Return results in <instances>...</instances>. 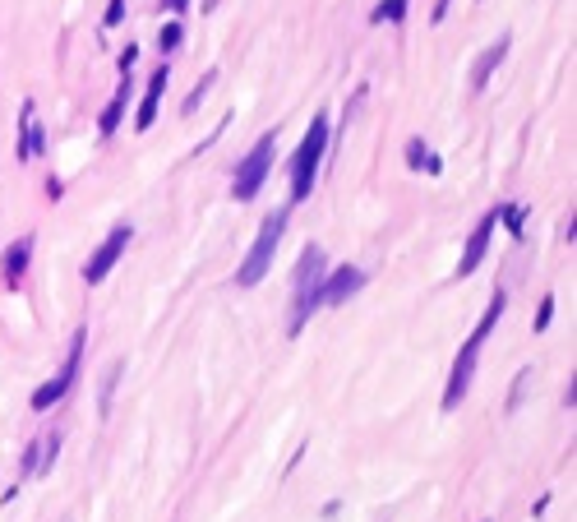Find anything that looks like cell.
<instances>
[{
  "label": "cell",
  "mask_w": 577,
  "mask_h": 522,
  "mask_svg": "<svg viewBox=\"0 0 577 522\" xmlns=\"http://www.w3.org/2000/svg\"><path fill=\"white\" fill-rule=\"evenodd\" d=\"M19 125H24V139H19V158H37V153H47V134H42V125H37V111L33 102H24V116H19Z\"/></svg>",
  "instance_id": "cell-14"
},
{
  "label": "cell",
  "mask_w": 577,
  "mask_h": 522,
  "mask_svg": "<svg viewBox=\"0 0 577 522\" xmlns=\"http://www.w3.org/2000/svg\"><path fill=\"white\" fill-rule=\"evenodd\" d=\"M508 42H513V37H499L494 47H485L481 56H476V65H471V93H485V84H490V74L499 70V65H504Z\"/></svg>",
  "instance_id": "cell-13"
},
{
  "label": "cell",
  "mask_w": 577,
  "mask_h": 522,
  "mask_svg": "<svg viewBox=\"0 0 577 522\" xmlns=\"http://www.w3.org/2000/svg\"><path fill=\"white\" fill-rule=\"evenodd\" d=\"M217 5H222V0H204V5H199V10H217Z\"/></svg>",
  "instance_id": "cell-27"
},
{
  "label": "cell",
  "mask_w": 577,
  "mask_h": 522,
  "mask_svg": "<svg viewBox=\"0 0 577 522\" xmlns=\"http://www.w3.org/2000/svg\"><path fill=\"white\" fill-rule=\"evenodd\" d=\"M121 19H125V0H111V5H107V19H102V24H107V28H116V24H121Z\"/></svg>",
  "instance_id": "cell-23"
},
{
  "label": "cell",
  "mask_w": 577,
  "mask_h": 522,
  "mask_svg": "<svg viewBox=\"0 0 577 522\" xmlns=\"http://www.w3.org/2000/svg\"><path fill=\"white\" fill-rule=\"evenodd\" d=\"M28 264H33V236H19V241L5 245V255H0V278L5 287H19L28 278Z\"/></svg>",
  "instance_id": "cell-10"
},
{
  "label": "cell",
  "mask_w": 577,
  "mask_h": 522,
  "mask_svg": "<svg viewBox=\"0 0 577 522\" xmlns=\"http://www.w3.org/2000/svg\"><path fill=\"white\" fill-rule=\"evenodd\" d=\"M84 347H88V328H79V333L70 338V352H65V365L47 379V384H42V389L33 393V412H51L56 402L70 398V389L79 384V370H84Z\"/></svg>",
  "instance_id": "cell-6"
},
{
  "label": "cell",
  "mask_w": 577,
  "mask_h": 522,
  "mask_svg": "<svg viewBox=\"0 0 577 522\" xmlns=\"http://www.w3.org/2000/svg\"><path fill=\"white\" fill-rule=\"evenodd\" d=\"M564 407H568V412L577 407V379H568V389H564Z\"/></svg>",
  "instance_id": "cell-24"
},
{
  "label": "cell",
  "mask_w": 577,
  "mask_h": 522,
  "mask_svg": "<svg viewBox=\"0 0 577 522\" xmlns=\"http://www.w3.org/2000/svg\"><path fill=\"white\" fill-rule=\"evenodd\" d=\"M61 522H74V518H61Z\"/></svg>",
  "instance_id": "cell-28"
},
{
  "label": "cell",
  "mask_w": 577,
  "mask_h": 522,
  "mask_svg": "<svg viewBox=\"0 0 577 522\" xmlns=\"http://www.w3.org/2000/svg\"><path fill=\"white\" fill-rule=\"evenodd\" d=\"M559 241H564V245H573V241H577V218H573V213H568V218L559 222Z\"/></svg>",
  "instance_id": "cell-22"
},
{
  "label": "cell",
  "mask_w": 577,
  "mask_h": 522,
  "mask_svg": "<svg viewBox=\"0 0 577 522\" xmlns=\"http://www.w3.org/2000/svg\"><path fill=\"white\" fill-rule=\"evenodd\" d=\"M162 5H167L171 14H185V10H190V0H162Z\"/></svg>",
  "instance_id": "cell-26"
},
{
  "label": "cell",
  "mask_w": 577,
  "mask_h": 522,
  "mask_svg": "<svg viewBox=\"0 0 577 522\" xmlns=\"http://www.w3.org/2000/svg\"><path fill=\"white\" fill-rule=\"evenodd\" d=\"M130 88H134V79H130V70H125L121 88L111 93V102H107V107H102V116H97V134H102V139H111V134L121 130V121H125V107H130Z\"/></svg>",
  "instance_id": "cell-12"
},
{
  "label": "cell",
  "mask_w": 577,
  "mask_h": 522,
  "mask_svg": "<svg viewBox=\"0 0 577 522\" xmlns=\"http://www.w3.org/2000/svg\"><path fill=\"white\" fill-rule=\"evenodd\" d=\"M370 19H374V24H402V19H407V0H384Z\"/></svg>",
  "instance_id": "cell-16"
},
{
  "label": "cell",
  "mask_w": 577,
  "mask_h": 522,
  "mask_svg": "<svg viewBox=\"0 0 577 522\" xmlns=\"http://www.w3.org/2000/svg\"><path fill=\"white\" fill-rule=\"evenodd\" d=\"M61 195H65V185L51 176V181H47V199H61Z\"/></svg>",
  "instance_id": "cell-25"
},
{
  "label": "cell",
  "mask_w": 577,
  "mask_h": 522,
  "mask_svg": "<svg viewBox=\"0 0 577 522\" xmlns=\"http://www.w3.org/2000/svg\"><path fill=\"white\" fill-rule=\"evenodd\" d=\"M550 319H554V296H545L541 310H536V333H541V328H550Z\"/></svg>",
  "instance_id": "cell-21"
},
{
  "label": "cell",
  "mask_w": 577,
  "mask_h": 522,
  "mask_svg": "<svg viewBox=\"0 0 577 522\" xmlns=\"http://www.w3.org/2000/svg\"><path fill=\"white\" fill-rule=\"evenodd\" d=\"M213 79H217V74L208 70L204 79H199V84H194L190 93H185V102H181V111H185V116H190V111H199V102H204V98H208V88H213Z\"/></svg>",
  "instance_id": "cell-18"
},
{
  "label": "cell",
  "mask_w": 577,
  "mask_h": 522,
  "mask_svg": "<svg viewBox=\"0 0 577 522\" xmlns=\"http://www.w3.org/2000/svg\"><path fill=\"white\" fill-rule=\"evenodd\" d=\"M273 158H277V130L259 134V144L245 153L241 162H236V176H231V195L241 199V204H250L259 190H264L268 171H273Z\"/></svg>",
  "instance_id": "cell-5"
},
{
  "label": "cell",
  "mask_w": 577,
  "mask_h": 522,
  "mask_svg": "<svg viewBox=\"0 0 577 522\" xmlns=\"http://www.w3.org/2000/svg\"><path fill=\"white\" fill-rule=\"evenodd\" d=\"M287 222H291V208H273V213L259 222V236H254L250 255H245V264L236 268V287H259V282L268 278L277 245H282V236H287Z\"/></svg>",
  "instance_id": "cell-4"
},
{
  "label": "cell",
  "mask_w": 577,
  "mask_h": 522,
  "mask_svg": "<svg viewBox=\"0 0 577 522\" xmlns=\"http://www.w3.org/2000/svg\"><path fill=\"white\" fill-rule=\"evenodd\" d=\"M328 158V116H314L310 130H305V139L296 144V153H291V204H305V199L314 195V181H319V167H324Z\"/></svg>",
  "instance_id": "cell-2"
},
{
  "label": "cell",
  "mask_w": 577,
  "mask_h": 522,
  "mask_svg": "<svg viewBox=\"0 0 577 522\" xmlns=\"http://www.w3.org/2000/svg\"><path fill=\"white\" fill-rule=\"evenodd\" d=\"M328 273V255L324 245H305L301 259H296V296H291V333H301L305 324H310V315L324 305V296H319V282H324Z\"/></svg>",
  "instance_id": "cell-3"
},
{
  "label": "cell",
  "mask_w": 577,
  "mask_h": 522,
  "mask_svg": "<svg viewBox=\"0 0 577 522\" xmlns=\"http://www.w3.org/2000/svg\"><path fill=\"white\" fill-rule=\"evenodd\" d=\"M504 310H508V296L494 292V301L485 305L481 324L471 328V338L457 347V361H453V370H448V384H444V412H457V402L467 398L471 375H476V365H481V347H485V338L494 333V324L504 319Z\"/></svg>",
  "instance_id": "cell-1"
},
{
  "label": "cell",
  "mask_w": 577,
  "mask_h": 522,
  "mask_svg": "<svg viewBox=\"0 0 577 522\" xmlns=\"http://www.w3.org/2000/svg\"><path fill=\"white\" fill-rule=\"evenodd\" d=\"M121 370H125V365L116 361L107 370V379H102V412H111V393H116V379H121Z\"/></svg>",
  "instance_id": "cell-20"
},
{
  "label": "cell",
  "mask_w": 577,
  "mask_h": 522,
  "mask_svg": "<svg viewBox=\"0 0 577 522\" xmlns=\"http://www.w3.org/2000/svg\"><path fill=\"white\" fill-rule=\"evenodd\" d=\"M365 287V268L356 264H342L333 268V273H324V282H319V296H324V305H347L351 296Z\"/></svg>",
  "instance_id": "cell-9"
},
{
  "label": "cell",
  "mask_w": 577,
  "mask_h": 522,
  "mask_svg": "<svg viewBox=\"0 0 577 522\" xmlns=\"http://www.w3.org/2000/svg\"><path fill=\"white\" fill-rule=\"evenodd\" d=\"M167 65H157L153 70V79H148V93H144V102H139V116H134V130H153V121H157V111H162V93H167Z\"/></svg>",
  "instance_id": "cell-11"
},
{
  "label": "cell",
  "mask_w": 577,
  "mask_h": 522,
  "mask_svg": "<svg viewBox=\"0 0 577 522\" xmlns=\"http://www.w3.org/2000/svg\"><path fill=\"white\" fill-rule=\"evenodd\" d=\"M130 241H134V227H130V222H116V227L107 231V241L97 245L93 255H88V264H84V282H88V287H93V282H107V273L125 259Z\"/></svg>",
  "instance_id": "cell-7"
},
{
  "label": "cell",
  "mask_w": 577,
  "mask_h": 522,
  "mask_svg": "<svg viewBox=\"0 0 577 522\" xmlns=\"http://www.w3.org/2000/svg\"><path fill=\"white\" fill-rule=\"evenodd\" d=\"M181 42H185V24H181V19H171V24L162 28V37H157V51H162V56H171Z\"/></svg>",
  "instance_id": "cell-17"
},
{
  "label": "cell",
  "mask_w": 577,
  "mask_h": 522,
  "mask_svg": "<svg viewBox=\"0 0 577 522\" xmlns=\"http://www.w3.org/2000/svg\"><path fill=\"white\" fill-rule=\"evenodd\" d=\"M494 227H499V208H490V213H485V218L471 227L467 245H462V259H457V278H471V273L485 264V250H490Z\"/></svg>",
  "instance_id": "cell-8"
},
{
  "label": "cell",
  "mask_w": 577,
  "mask_h": 522,
  "mask_svg": "<svg viewBox=\"0 0 577 522\" xmlns=\"http://www.w3.org/2000/svg\"><path fill=\"white\" fill-rule=\"evenodd\" d=\"M527 384H531V370H517L513 389H508V412H517V407H522V393H527Z\"/></svg>",
  "instance_id": "cell-19"
},
{
  "label": "cell",
  "mask_w": 577,
  "mask_h": 522,
  "mask_svg": "<svg viewBox=\"0 0 577 522\" xmlns=\"http://www.w3.org/2000/svg\"><path fill=\"white\" fill-rule=\"evenodd\" d=\"M407 167L411 171H425V176H439V171H444V162L434 158V148L425 144V139H407Z\"/></svg>",
  "instance_id": "cell-15"
}]
</instances>
